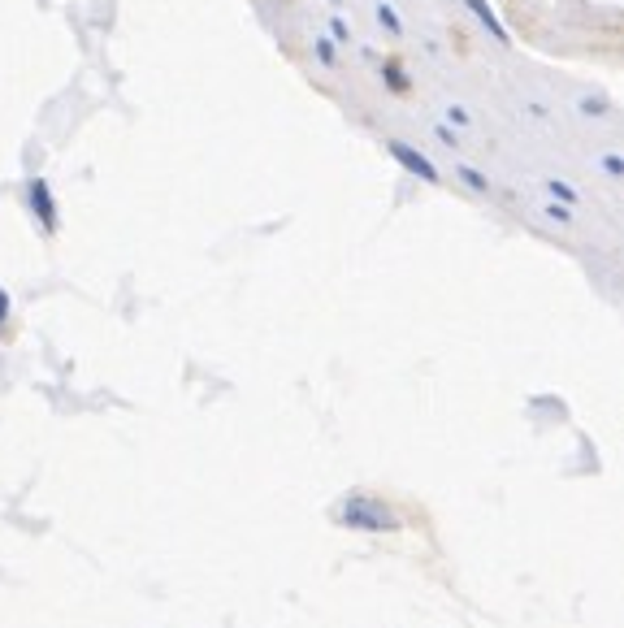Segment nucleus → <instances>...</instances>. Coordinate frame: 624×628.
Here are the masks:
<instances>
[{
  "label": "nucleus",
  "mask_w": 624,
  "mask_h": 628,
  "mask_svg": "<svg viewBox=\"0 0 624 628\" xmlns=\"http://www.w3.org/2000/svg\"><path fill=\"white\" fill-rule=\"evenodd\" d=\"M386 152L395 156V161H399L403 169H408L412 178H421V182H438V178H442V174H438V165L429 161L425 152H416L412 143H403V139H390V143H386Z\"/></svg>",
  "instance_id": "nucleus-3"
},
{
  "label": "nucleus",
  "mask_w": 624,
  "mask_h": 628,
  "mask_svg": "<svg viewBox=\"0 0 624 628\" xmlns=\"http://www.w3.org/2000/svg\"><path fill=\"white\" fill-rule=\"evenodd\" d=\"M603 169H607L611 178H620V174H624V161H620V152H607V156H603Z\"/></svg>",
  "instance_id": "nucleus-10"
},
{
  "label": "nucleus",
  "mask_w": 624,
  "mask_h": 628,
  "mask_svg": "<svg viewBox=\"0 0 624 628\" xmlns=\"http://www.w3.org/2000/svg\"><path fill=\"white\" fill-rule=\"evenodd\" d=\"M434 135H438V143H447V148H455V143H460V135H455L451 126H434Z\"/></svg>",
  "instance_id": "nucleus-12"
},
{
  "label": "nucleus",
  "mask_w": 624,
  "mask_h": 628,
  "mask_svg": "<svg viewBox=\"0 0 624 628\" xmlns=\"http://www.w3.org/2000/svg\"><path fill=\"white\" fill-rule=\"evenodd\" d=\"M377 22H382L390 35H403V18L395 13V5H390V0H377Z\"/></svg>",
  "instance_id": "nucleus-8"
},
{
  "label": "nucleus",
  "mask_w": 624,
  "mask_h": 628,
  "mask_svg": "<svg viewBox=\"0 0 624 628\" xmlns=\"http://www.w3.org/2000/svg\"><path fill=\"white\" fill-rule=\"evenodd\" d=\"M330 5H343V0H330Z\"/></svg>",
  "instance_id": "nucleus-16"
},
{
  "label": "nucleus",
  "mask_w": 624,
  "mask_h": 628,
  "mask_svg": "<svg viewBox=\"0 0 624 628\" xmlns=\"http://www.w3.org/2000/svg\"><path fill=\"white\" fill-rule=\"evenodd\" d=\"M542 213H546V217H551V221H564V226H568V221H572V213H568V208H564V204H546V208H542Z\"/></svg>",
  "instance_id": "nucleus-11"
},
{
  "label": "nucleus",
  "mask_w": 624,
  "mask_h": 628,
  "mask_svg": "<svg viewBox=\"0 0 624 628\" xmlns=\"http://www.w3.org/2000/svg\"><path fill=\"white\" fill-rule=\"evenodd\" d=\"M464 9L473 13V18H477L481 26H486V35H494V39H499V44H512V35H507V26L499 22V13H494V9L486 5V0H464Z\"/></svg>",
  "instance_id": "nucleus-4"
},
{
  "label": "nucleus",
  "mask_w": 624,
  "mask_h": 628,
  "mask_svg": "<svg viewBox=\"0 0 624 628\" xmlns=\"http://www.w3.org/2000/svg\"><path fill=\"white\" fill-rule=\"evenodd\" d=\"M338 525H347L351 533H390L399 529V516L390 512L386 499L364 490H351L343 503H338Z\"/></svg>",
  "instance_id": "nucleus-1"
},
{
  "label": "nucleus",
  "mask_w": 624,
  "mask_h": 628,
  "mask_svg": "<svg viewBox=\"0 0 624 628\" xmlns=\"http://www.w3.org/2000/svg\"><path fill=\"white\" fill-rule=\"evenodd\" d=\"M312 52H317V61L325 65V70H334L338 65V48H334L330 35H312Z\"/></svg>",
  "instance_id": "nucleus-7"
},
{
  "label": "nucleus",
  "mask_w": 624,
  "mask_h": 628,
  "mask_svg": "<svg viewBox=\"0 0 624 628\" xmlns=\"http://www.w3.org/2000/svg\"><path fill=\"white\" fill-rule=\"evenodd\" d=\"M546 195H551V200H559L564 208H577L581 204V195H577V187H568L564 178H546Z\"/></svg>",
  "instance_id": "nucleus-5"
},
{
  "label": "nucleus",
  "mask_w": 624,
  "mask_h": 628,
  "mask_svg": "<svg viewBox=\"0 0 624 628\" xmlns=\"http://www.w3.org/2000/svg\"><path fill=\"white\" fill-rule=\"evenodd\" d=\"M447 117H451L455 126H468V113L460 109V104H447Z\"/></svg>",
  "instance_id": "nucleus-14"
},
{
  "label": "nucleus",
  "mask_w": 624,
  "mask_h": 628,
  "mask_svg": "<svg viewBox=\"0 0 624 628\" xmlns=\"http://www.w3.org/2000/svg\"><path fill=\"white\" fill-rule=\"evenodd\" d=\"M382 70H386V83L395 87V91H403V87H408V83H403V74L395 70V65H382Z\"/></svg>",
  "instance_id": "nucleus-13"
},
{
  "label": "nucleus",
  "mask_w": 624,
  "mask_h": 628,
  "mask_svg": "<svg viewBox=\"0 0 624 628\" xmlns=\"http://www.w3.org/2000/svg\"><path fill=\"white\" fill-rule=\"evenodd\" d=\"M26 204H31V213L39 217V226H44V234H57V200H52V187L44 178H31L26 182Z\"/></svg>",
  "instance_id": "nucleus-2"
},
{
  "label": "nucleus",
  "mask_w": 624,
  "mask_h": 628,
  "mask_svg": "<svg viewBox=\"0 0 624 628\" xmlns=\"http://www.w3.org/2000/svg\"><path fill=\"white\" fill-rule=\"evenodd\" d=\"M5 317H9V295L0 291V325H5Z\"/></svg>",
  "instance_id": "nucleus-15"
},
{
  "label": "nucleus",
  "mask_w": 624,
  "mask_h": 628,
  "mask_svg": "<svg viewBox=\"0 0 624 628\" xmlns=\"http://www.w3.org/2000/svg\"><path fill=\"white\" fill-rule=\"evenodd\" d=\"M455 174H460V182H464V187L468 191H477V195H490V178L486 174H481V169H473V165H455Z\"/></svg>",
  "instance_id": "nucleus-6"
},
{
  "label": "nucleus",
  "mask_w": 624,
  "mask_h": 628,
  "mask_svg": "<svg viewBox=\"0 0 624 628\" xmlns=\"http://www.w3.org/2000/svg\"><path fill=\"white\" fill-rule=\"evenodd\" d=\"M325 26H330V39H334V44H351V26H347V18H330Z\"/></svg>",
  "instance_id": "nucleus-9"
}]
</instances>
